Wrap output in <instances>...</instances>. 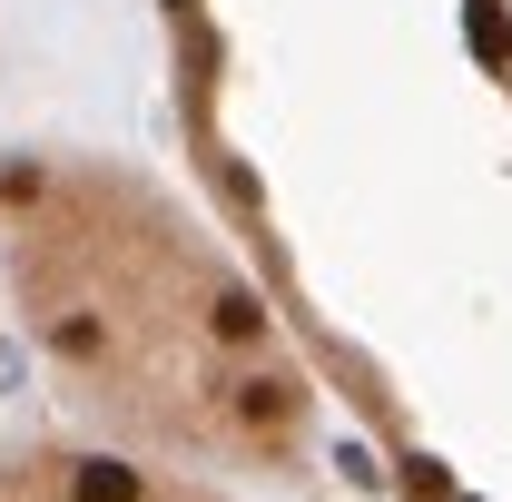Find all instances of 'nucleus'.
I'll return each mask as SVG.
<instances>
[{
    "mask_svg": "<svg viewBox=\"0 0 512 502\" xmlns=\"http://www.w3.org/2000/svg\"><path fill=\"white\" fill-rule=\"evenodd\" d=\"M237 394H247V424H286V414H296V384H286V375H276V384L256 375V384H237Z\"/></svg>",
    "mask_w": 512,
    "mask_h": 502,
    "instance_id": "obj_1",
    "label": "nucleus"
},
{
    "mask_svg": "<svg viewBox=\"0 0 512 502\" xmlns=\"http://www.w3.org/2000/svg\"><path fill=\"white\" fill-rule=\"evenodd\" d=\"M79 502H138V473H119V463H89V473H79Z\"/></svg>",
    "mask_w": 512,
    "mask_h": 502,
    "instance_id": "obj_2",
    "label": "nucleus"
},
{
    "mask_svg": "<svg viewBox=\"0 0 512 502\" xmlns=\"http://www.w3.org/2000/svg\"><path fill=\"white\" fill-rule=\"evenodd\" d=\"M256 325H266V315H256V296H217V335H237V345H247Z\"/></svg>",
    "mask_w": 512,
    "mask_h": 502,
    "instance_id": "obj_3",
    "label": "nucleus"
}]
</instances>
